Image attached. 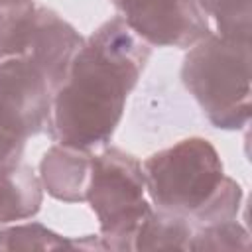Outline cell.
<instances>
[{
	"mask_svg": "<svg viewBox=\"0 0 252 252\" xmlns=\"http://www.w3.org/2000/svg\"><path fill=\"white\" fill-rule=\"evenodd\" d=\"M207 18L215 20L217 32L228 39L250 41L252 0H199Z\"/></svg>",
	"mask_w": 252,
	"mask_h": 252,
	"instance_id": "cell-12",
	"label": "cell"
},
{
	"mask_svg": "<svg viewBox=\"0 0 252 252\" xmlns=\"http://www.w3.org/2000/svg\"><path fill=\"white\" fill-rule=\"evenodd\" d=\"M152 55L122 18L96 28L75 55L51 102L47 134L53 142L85 150L106 144L120 124L128 94Z\"/></svg>",
	"mask_w": 252,
	"mask_h": 252,
	"instance_id": "cell-1",
	"label": "cell"
},
{
	"mask_svg": "<svg viewBox=\"0 0 252 252\" xmlns=\"http://www.w3.org/2000/svg\"><path fill=\"white\" fill-rule=\"evenodd\" d=\"M41 201L43 187L32 167L20 161L0 167V226L33 217Z\"/></svg>",
	"mask_w": 252,
	"mask_h": 252,
	"instance_id": "cell-9",
	"label": "cell"
},
{
	"mask_svg": "<svg viewBox=\"0 0 252 252\" xmlns=\"http://www.w3.org/2000/svg\"><path fill=\"white\" fill-rule=\"evenodd\" d=\"M193 230L191 219L165 209H152L134 234L132 250H189Z\"/></svg>",
	"mask_w": 252,
	"mask_h": 252,
	"instance_id": "cell-10",
	"label": "cell"
},
{
	"mask_svg": "<svg viewBox=\"0 0 252 252\" xmlns=\"http://www.w3.org/2000/svg\"><path fill=\"white\" fill-rule=\"evenodd\" d=\"M142 171L150 203L158 209L183 215L195 226L236 219L242 189L224 175L222 161L207 138H185L152 154Z\"/></svg>",
	"mask_w": 252,
	"mask_h": 252,
	"instance_id": "cell-2",
	"label": "cell"
},
{
	"mask_svg": "<svg viewBox=\"0 0 252 252\" xmlns=\"http://www.w3.org/2000/svg\"><path fill=\"white\" fill-rule=\"evenodd\" d=\"M53 94L47 77L32 59H0V122L10 132L28 140L47 130Z\"/></svg>",
	"mask_w": 252,
	"mask_h": 252,
	"instance_id": "cell-5",
	"label": "cell"
},
{
	"mask_svg": "<svg viewBox=\"0 0 252 252\" xmlns=\"http://www.w3.org/2000/svg\"><path fill=\"white\" fill-rule=\"evenodd\" d=\"M32 250H73L71 238L49 230L41 222L4 224L0 226V252H32Z\"/></svg>",
	"mask_w": 252,
	"mask_h": 252,
	"instance_id": "cell-11",
	"label": "cell"
},
{
	"mask_svg": "<svg viewBox=\"0 0 252 252\" xmlns=\"http://www.w3.org/2000/svg\"><path fill=\"white\" fill-rule=\"evenodd\" d=\"M110 4L148 45L185 49L211 33L199 0H110Z\"/></svg>",
	"mask_w": 252,
	"mask_h": 252,
	"instance_id": "cell-6",
	"label": "cell"
},
{
	"mask_svg": "<svg viewBox=\"0 0 252 252\" xmlns=\"http://www.w3.org/2000/svg\"><path fill=\"white\" fill-rule=\"evenodd\" d=\"M85 201L98 219L104 250H132L134 234L152 211L142 163L120 148L93 154Z\"/></svg>",
	"mask_w": 252,
	"mask_h": 252,
	"instance_id": "cell-4",
	"label": "cell"
},
{
	"mask_svg": "<svg viewBox=\"0 0 252 252\" xmlns=\"http://www.w3.org/2000/svg\"><path fill=\"white\" fill-rule=\"evenodd\" d=\"M181 81L215 128L240 130L250 120V41L215 32L183 57Z\"/></svg>",
	"mask_w": 252,
	"mask_h": 252,
	"instance_id": "cell-3",
	"label": "cell"
},
{
	"mask_svg": "<svg viewBox=\"0 0 252 252\" xmlns=\"http://www.w3.org/2000/svg\"><path fill=\"white\" fill-rule=\"evenodd\" d=\"M24 146H26V140H22L14 132H10L0 122V167L18 163L24 154Z\"/></svg>",
	"mask_w": 252,
	"mask_h": 252,
	"instance_id": "cell-15",
	"label": "cell"
},
{
	"mask_svg": "<svg viewBox=\"0 0 252 252\" xmlns=\"http://www.w3.org/2000/svg\"><path fill=\"white\" fill-rule=\"evenodd\" d=\"M91 163V150L57 142L43 154L37 177L43 191H47V195L53 199L65 203H83L87 199Z\"/></svg>",
	"mask_w": 252,
	"mask_h": 252,
	"instance_id": "cell-8",
	"label": "cell"
},
{
	"mask_svg": "<svg viewBox=\"0 0 252 252\" xmlns=\"http://www.w3.org/2000/svg\"><path fill=\"white\" fill-rule=\"evenodd\" d=\"M33 12V0H0V59L22 51Z\"/></svg>",
	"mask_w": 252,
	"mask_h": 252,
	"instance_id": "cell-13",
	"label": "cell"
},
{
	"mask_svg": "<svg viewBox=\"0 0 252 252\" xmlns=\"http://www.w3.org/2000/svg\"><path fill=\"white\" fill-rule=\"evenodd\" d=\"M250 238L242 224L232 220L197 224L189 250H248Z\"/></svg>",
	"mask_w": 252,
	"mask_h": 252,
	"instance_id": "cell-14",
	"label": "cell"
},
{
	"mask_svg": "<svg viewBox=\"0 0 252 252\" xmlns=\"http://www.w3.org/2000/svg\"><path fill=\"white\" fill-rule=\"evenodd\" d=\"M83 43L85 37L55 10L35 6L24 47L18 55L32 59L47 77L51 89L57 91Z\"/></svg>",
	"mask_w": 252,
	"mask_h": 252,
	"instance_id": "cell-7",
	"label": "cell"
}]
</instances>
